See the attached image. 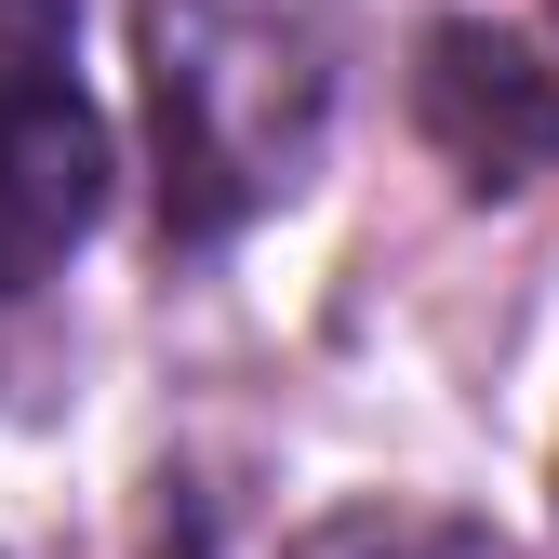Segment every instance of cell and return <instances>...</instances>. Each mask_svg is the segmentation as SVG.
I'll list each match as a JSON object with an SVG mask.
<instances>
[{
	"label": "cell",
	"mask_w": 559,
	"mask_h": 559,
	"mask_svg": "<svg viewBox=\"0 0 559 559\" xmlns=\"http://www.w3.org/2000/svg\"><path fill=\"white\" fill-rule=\"evenodd\" d=\"M133 40H147V133H160L174 227L227 240L307 187L346 67L333 0H147Z\"/></svg>",
	"instance_id": "cell-1"
},
{
	"label": "cell",
	"mask_w": 559,
	"mask_h": 559,
	"mask_svg": "<svg viewBox=\"0 0 559 559\" xmlns=\"http://www.w3.org/2000/svg\"><path fill=\"white\" fill-rule=\"evenodd\" d=\"M107 214V120L67 81L53 53H0V307L40 294V280L94 240Z\"/></svg>",
	"instance_id": "cell-2"
},
{
	"label": "cell",
	"mask_w": 559,
	"mask_h": 559,
	"mask_svg": "<svg viewBox=\"0 0 559 559\" xmlns=\"http://www.w3.org/2000/svg\"><path fill=\"white\" fill-rule=\"evenodd\" d=\"M413 120H427V147L493 200V187H533L559 160V81L520 27H427L413 53Z\"/></svg>",
	"instance_id": "cell-3"
},
{
	"label": "cell",
	"mask_w": 559,
	"mask_h": 559,
	"mask_svg": "<svg viewBox=\"0 0 559 559\" xmlns=\"http://www.w3.org/2000/svg\"><path fill=\"white\" fill-rule=\"evenodd\" d=\"M294 559H507L479 520H453V507H413V493H360V507H333V520H307L294 533Z\"/></svg>",
	"instance_id": "cell-4"
},
{
	"label": "cell",
	"mask_w": 559,
	"mask_h": 559,
	"mask_svg": "<svg viewBox=\"0 0 559 559\" xmlns=\"http://www.w3.org/2000/svg\"><path fill=\"white\" fill-rule=\"evenodd\" d=\"M53 27H81V0H0V40H27V53H53Z\"/></svg>",
	"instance_id": "cell-5"
}]
</instances>
